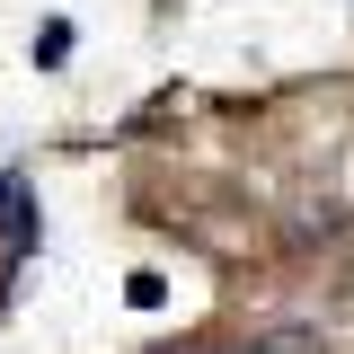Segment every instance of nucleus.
Returning <instances> with one entry per match:
<instances>
[{"mask_svg": "<svg viewBox=\"0 0 354 354\" xmlns=\"http://www.w3.org/2000/svg\"><path fill=\"white\" fill-rule=\"evenodd\" d=\"M124 301H133V310H160V301H169V283H160V274H133Z\"/></svg>", "mask_w": 354, "mask_h": 354, "instance_id": "f257e3e1", "label": "nucleus"}, {"mask_svg": "<svg viewBox=\"0 0 354 354\" xmlns=\"http://www.w3.org/2000/svg\"><path fill=\"white\" fill-rule=\"evenodd\" d=\"M169 354H213V346H169Z\"/></svg>", "mask_w": 354, "mask_h": 354, "instance_id": "f03ea898", "label": "nucleus"}]
</instances>
